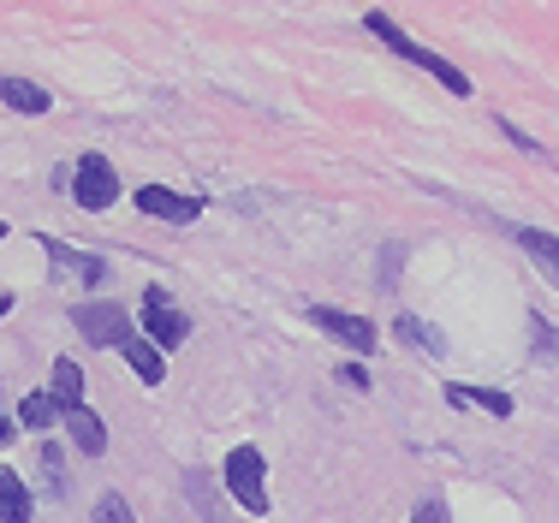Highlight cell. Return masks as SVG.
Masks as SVG:
<instances>
[{"label": "cell", "mask_w": 559, "mask_h": 523, "mask_svg": "<svg viewBox=\"0 0 559 523\" xmlns=\"http://www.w3.org/2000/svg\"><path fill=\"white\" fill-rule=\"evenodd\" d=\"M226 488H233V500L245 506V512H269V464H262L257 447H233V459H226Z\"/></svg>", "instance_id": "1"}, {"label": "cell", "mask_w": 559, "mask_h": 523, "mask_svg": "<svg viewBox=\"0 0 559 523\" xmlns=\"http://www.w3.org/2000/svg\"><path fill=\"white\" fill-rule=\"evenodd\" d=\"M78 333H84L90 345H126V333H138L131 328V316L119 310V304H78Z\"/></svg>", "instance_id": "2"}, {"label": "cell", "mask_w": 559, "mask_h": 523, "mask_svg": "<svg viewBox=\"0 0 559 523\" xmlns=\"http://www.w3.org/2000/svg\"><path fill=\"white\" fill-rule=\"evenodd\" d=\"M72 191H78V203H84L90 214H102L119 197V179H114V167L102 155H84V161H78V173H72Z\"/></svg>", "instance_id": "3"}, {"label": "cell", "mask_w": 559, "mask_h": 523, "mask_svg": "<svg viewBox=\"0 0 559 523\" xmlns=\"http://www.w3.org/2000/svg\"><path fill=\"white\" fill-rule=\"evenodd\" d=\"M143 328H150V340H155V345H167V352H173V345H185L191 321H185L179 310H173L162 286H150V298H143Z\"/></svg>", "instance_id": "4"}, {"label": "cell", "mask_w": 559, "mask_h": 523, "mask_svg": "<svg viewBox=\"0 0 559 523\" xmlns=\"http://www.w3.org/2000/svg\"><path fill=\"white\" fill-rule=\"evenodd\" d=\"M138 209L155 214V221H197L203 214V197H185V191H167V185H143L138 191Z\"/></svg>", "instance_id": "5"}, {"label": "cell", "mask_w": 559, "mask_h": 523, "mask_svg": "<svg viewBox=\"0 0 559 523\" xmlns=\"http://www.w3.org/2000/svg\"><path fill=\"white\" fill-rule=\"evenodd\" d=\"M310 321L328 333V340H340V345H352V352H376V328H369L364 316H345V310H310Z\"/></svg>", "instance_id": "6"}, {"label": "cell", "mask_w": 559, "mask_h": 523, "mask_svg": "<svg viewBox=\"0 0 559 523\" xmlns=\"http://www.w3.org/2000/svg\"><path fill=\"white\" fill-rule=\"evenodd\" d=\"M0 523H31V482L0 464Z\"/></svg>", "instance_id": "7"}, {"label": "cell", "mask_w": 559, "mask_h": 523, "mask_svg": "<svg viewBox=\"0 0 559 523\" xmlns=\"http://www.w3.org/2000/svg\"><path fill=\"white\" fill-rule=\"evenodd\" d=\"M43 245H48V257H55V268H60L66 280H84V286H96V280L108 274V268H102L96 257H78L72 245H60V238H43Z\"/></svg>", "instance_id": "8"}, {"label": "cell", "mask_w": 559, "mask_h": 523, "mask_svg": "<svg viewBox=\"0 0 559 523\" xmlns=\"http://www.w3.org/2000/svg\"><path fill=\"white\" fill-rule=\"evenodd\" d=\"M66 428H72V440H78V452H108V428H102V417L90 405H78V411H66Z\"/></svg>", "instance_id": "9"}, {"label": "cell", "mask_w": 559, "mask_h": 523, "mask_svg": "<svg viewBox=\"0 0 559 523\" xmlns=\"http://www.w3.org/2000/svg\"><path fill=\"white\" fill-rule=\"evenodd\" d=\"M0 102L19 107V114H48V90L31 78H0Z\"/></svg>", "instance_id": "10"}, {"label": "cell", "mask_w": 559, "mask_h": 523, "mask_svg": "<svg viewBox=\"0 0 559 523\" xmlns=\"http://www.w3.org/2000/svg\"><path fill=\"white\" fill-rule=\"evenodd\" d=\"M447 405H476L488 417H512V399L495 393V387H447Z\"/></svg>", "instance_id": "11"}, {"label": "cell", "mask_w": 559, "mask_h": 523, "mask_svg": "<svg viewBox=\"0 0 559 523\" xmlns=\"http://www.w3.org/2000/svg\"><path fill=\"white\" fill-rule=\"evenodd\" d=\"M48 399H55L60 411H78V405H84V375H78L72 357H60V364H55V387H48Z\"/></svg>", "instance_id": "12"}, {"label": "cell", "mask_w": 559, "mask_h": 523, "mask_svg": "<svg viewBox=\"0 0 559 523\" xmlns=\"http://www.w3.org/2000/svg\"><path fill=\"white\" fill-rule=\"evenodd\" d=\"M393 333H399L405 345H417L423 357H447V340L429 328V321H417V316H399V321H393Z\"/></svg>", "instance_id": "13"}, {"label": "cell", "mask_w": 559, "mask_h": 523, "mask_svg": "<svg viewBox=\"0 0 559 523\" xmlns=\"http://www.w3.org/2000/svg\"><path fill=\"white\" fill-rule=\"evenodd\" d=\"M518 245H524L530 257H536L542 268H548V274H554V286H559V238H554V233H536V226H518Z\"/></svg>", "instance_id": "14"}, {"label": "cell", "mask_w": 559, "mask_h": 523, "mask_svg": "<svg viewBox=\"0 0 559 523\" xmlns=\"http://www.w3.org/2000/svg\"><path fill=\"white\" fill-rule=\"evenodd\" d=\"M119 352H126V364L138 369V375H143V381H150V387L162 381V357H155V345L143 340V333H126V345H119Z\"/></svg>", "instance_id": "15"}, {"label": "cell", "mask_w": 559, "mask_h": 523, "mask_svg": "<svg viewBox=\"0 0 559 523\" xmlns=\"http://www.w3.org/2000/svg\"><path fill=\"white\" fill-rule=\"evenodd\" d=\"M411 66H423V72H435V78H441V84L452 90V96H471V78H464V72H459V66H447V60H441V54H429V48H417V54H411Z\"/></svg>", "instance_id": "16"}, {"label": "cell", "mask_w": 559, "mask_h": 523, "mask_svg": "<svg viewBox=\"0 0 559 523\" xmlns=\"http://www.w3.org/2000/svg\"><path fill=\"white\" fill-rule=\"evenodd\" d=\"M364 24H369V36H381V43H388V48L399 54V60H411V54H417V43H411V36H405V31H399V24L388 19V12H369V19H364Z\"/></svg>", "instance_id": "17"}, {"label": "cell", "mask_w": 559, "mask_h": 523, "mask_svg": "<svg viewBox=\"0 0 559 523\" xmlns=\"http://www.w3.org/2000/svg\"><path fill=\"white\" fill-rule=\"evenodd\" d=\"M19 417H24V428H48L55 417H66V411H60V405H55V399H48V393H31V399H24V405H19Z\"/></svg>", "instance_id": "18"}, {"label": "cell", "mask_w": 559, "mask_h": 523, "mask_svg": "<svg viewBox=\"0 0 559 523\" xmlns=\"http://www.w3.org/2000/svg\"><path fill=\"white\" fill-rule=\"evenodd\" d=\"M530 333H536V357H542V364H559V328H548V316H530Z\"/></svg>", "instance_id": "19"}, {"label": "cell", "mask_w": 559, "mask_h": 523, "mask_svg": "<svg viewBox=\"0 0 559 523\" xmlns=\"http://www.w3.org/2000/svg\"><path fill=\"white\" fill-rule=\"evenodd\" d=\"M96 523H138V518H131V506L119 500V494H102V500H96Z\"/></svg>", "instance_id": "20"}, {"label": "cell", "mask_w": 559, "mask_h": 523, "mask_svg": "<svg viewBox=\"0 0 559 523\" xmlns=\"http://www.w3.org/2000/svg\"><path fill=\"white\" fill-rule=\"evenodd\" d=\"M500 131H506V143H512V150H524V155H536V161H542V155H548V150H542V143H536V138H530V131H518V126H512V119H500Z\"/></svg>", "instance_id": "21"}, {"label": "cell", "mask_w": 559, "mask_h": 523, "mask_svg": "<svg viewBox=\"0 0 559 523\" xmlns=\"http://www.w3.org/2000/svg\"><path fill=\"white\" fill-rule=\"evenodd\" d=\"M405 523H447V506H441V500H423V506H417V512H411Z\"/></svg>", "instance_id": "22"}, {"label": "cell", "mask_w": 559, "mask_h": 523, "mask_svg": "<svg viewBox=\"0 0 559 523\" xmlns=\"http://www.w3.org/2000/svg\"><path fill=\"white\" fill-rule=\"evenodd\" d=\"M340 381H345V387H369V375L357 369V364H345V369H340Z\"/></svg>", "instance_id": "23"}, {"label": "cell", "mask_w": 559, "mask_h": 523, "mask_svg": "<svg viewBox=\"0 0 559 523\" xmlns=\"http://www.w3.org/2000/svg\"><path fill=\"white\" fill-rule=\"evenodd\" d=\"M7 440H12V428H7V417H0V447H7Z\"/></svg>", "instance_id": "24"}, {"label": "cell", "mask_w": 559, "mask_h": 523, "mask_svg": "<svg viewBox=\"0 0 559 523\" xmlns=\"http://www.w3.org/2000/svg\"><path fill=\"white\" fill-rule=\"evenodd\" d=\"M7 310H12V298H7V292H0V316H7Z\"/></svg>", "instance_id": "25"}, {"label": "cell", "mask_w": 559, "mask_h": 523, "mask_svg": "<svg viewBox=\"0 0 559 523\" xmlns=\"http://www.w3.org/2000/svg\"><path fill=\"white\" fill-rule=\"evenodd\" d=\"M0 238H7V221H0Z\"/></svg>", "instance_id": "26"}]
</instances>
